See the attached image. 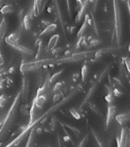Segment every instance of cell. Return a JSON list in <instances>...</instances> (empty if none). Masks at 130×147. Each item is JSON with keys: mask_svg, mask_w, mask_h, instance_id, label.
I'll return each instance as SVG.
<instances>
[{"mask_svg": "<svg viewBox=\"0 0 130 147\" xmlns=\"http://www.w3.org/2000/svg\"><path fill=\"white\" fill-rule=\"evenodd\" d=\"M99 43H100V41L98 39H93L91 40V42H90V44L92 45H94V46L99 45Z\"/></svg>", "mask_w": 130, "mask_h": 147, "instance_id": "28", "label": "cell"}, {"mask_svg": "<svg viewBox=\"0 0 130 147\" xmlns=\"http://www.w3.org/2000/svg\"><path fill=\"white\" fill-rule=\"evenodd\" d=\"M89 135H86L84 138H83L82 140L78 144L76 147H86L87 145L88 144V142H89Z\"/></svg>", "mask_w": 130, "mask_h": 147, "instance_id": "22", "label": "cell"}, {"mask_svg": "<svg viewBox=\"0 0 130 147\" xmlns=\"http://www.w3.org/2000/svg\"><path fill=\"white\" fill-rule=\"evenodd\" d=\"M105 89L106 94H113L114 88H113V86L111 85H105Z\"/></svg>", "mask_w": 130, "mask_h": 147, "instance_id": "27", "label": "cell"}, {"mask_svg": "<svg viewBox=\"0 0 130 147\" xmlns=\"http://www.w3.org/2000/svg\"><path fill=\"white\" fill-rule=\"evenodd\" d=\"M5 40L8 44L12 47L13 45L20 44L21 35L18 33H13L6 38Z\"/></svg>", "mask_w": 130, "mask_h": 147, "instance_id": "6", "label": "cell"}, {"mask_svg": "<svg viewBox=\"0 0 130 147\" xmlns=\"http://www.w3.org/2000/svg\"><path fill=\"white\" fill-rule=\"evenodd\" d=\"M63 96V93L62 92H61V93H55L54 97H53V100L54 102H58L59 100H61Z\"/></svg>", "mask_w": 130, "mask_h": 147, "instance_id": "25", "label": "cell"}, {"mask_svg": "<svg viewBox=\"0 0 130 147\" xmlns=\"http://www.w3.org/2000/svg\"><path fill=\"white\" fill-rule=\"evenodd\" d=\"M115 120L122 126H125L129 121V113H121L116 115L115 117Z\"/></svg>", "mask_w": 130, "mask_h": 147, "instance_id": "9", "label": "cell"}, {"mask_svg": "<svg viewBox=\"0 0 130 147\" xmlns=\"http://www.w3.org/2000/svg\"><path fill=\"white\" fill-rule=\"evenodd\" d=\"M116 114H117V108L114 105H109L108 108L107 115H106V127H108L112 123V121L115 118Z\"/></svg>", "mask_w": 130, "mask_h": 147, "instance_id": "3", "label": "cell"}, {"mask_svg": "<svg viewBox=\"0 0 130 147\" xmlns=\"http://www.w3.org/2000/svg\"><path fill=\"white\" fill-rule=\"evenodd\" d=\"M60 40V36L58 34H54L50 38L48 44V49L49 50H54L56 47Z\"/></svg>", "mask_w": 130, "mask_h": 147, "instance_id": "10", "label": "cell"}, {"mask_svg": "<svg viewBox=\"0 0 130 147\" xmlns=\"http://www.w3.org/2000/svg\"><path fill=\"white\" fill-rule=\"evenodd\" d=\"M115 98L114 97L113 94H106V95L105 97V99L106 102H107L108 104H109L110 105H113V104L114 102Z\"/></svg>", "mask_w": 130, "mask_h": 147, "instance_id": "23", "label": "cell"}, {"mask_svg": "<svg viewBox=\"0 0 130 147\" xmlns=\"http://www.w3.org/2000/svg\"><path fill=\"white\" fill-rule=\"evenodd\" d=\"M114 12H115V23L116 30V38L119 43L122 38V19L121 16V11L120 10L119 1H114Z\"/></svg>", "mask_w": 130, "mask_h": 147, "instance_id": "1", "label": "cell"}, {"mask_svg": "<svg viewBox=\"0 0 130 147\" xmlns=\"http://www.w3.org/2000/svg\"><path fill=\"white\" fill-rule=\"evenodd\" d=\"M80 77V74H78V73L76 74H74V75H73V79L74 80H75V81H77V80L79 79L78 78Z\"/></svg>", "mask_w": 130, "mask_h": 147, "instance_id": "29", "label": "cell"}, {"mask_svg": "<svg viewBox=\"0 0 130 147\" xmlns=\"http://www.w3.org/2000/svg\"><path fill=\"white\" fill-rule=\"evenodd\" d=\"M90 70L89 68L87 65L83 66L82 69H81V78L83 82H85L87 79L88 77L89 76Z\"/></svg>", "mask_w": 130, "mask_h": 147, "instance_id": "17", "label": "cell"}, {"mask_svg": "<svg viewBox=\"0 0 130 147\" xmlns=\"http://www.w3.org/2000/svg\"><path fill=\"white\" fill-rule=\"evenodd\" d=\"M8 31V22L6 18L3 19L0 23V45H1L4 40L6 39V36Z\"/></svg>", "mask_w": 130, "mask_h": 147, "instance_id": "4", "label": "cell"}, {"mask_svg": "<svg viewBox=\"0 0 130 147\" xmlns=\"http://www.w3.org/2000/svg\"><path fill=\"white\" fill-rule=\"evenodd\" d=\"M65 126H66L68 129H69L70 130L72 131L73 133V134L75 135L76 137H77V138L80 137L81 132H80V130L78 129L76 127L73 126V125H68V124H65Z\"/></svg>", "mask_w": 130, "mask_h": 147, "instance_id": "19", "label": "cell"}, {"mask_svg": "<svg viewBox=\"0 0 130 147\" xmlns=\"http://www.w3.org/2000/svg\"><path fill=\"white\" fill-rule=\"evenodd\" d=\"M4 4H5V1H0V10H1V9L2 8V7L4 5Z\"/></svg>", "mask_w": 130, "mask_h": 147, "instance_id": "31", "label": "cell"}, {"mask_svg": "<svg viewBox=\"0 0 130 147\" xmlns=\"http://www.w3.org/2000/svg\"><path fill=\"white\" fill-rule=\"evenodd\" d=\"M11 97L6 94H3L0 96V108L3 109L6 107L9 103L11 102Z\"/></svg>", "mask_w": 130, "mask_h": 147, "instance_id": "11", "label": "cell"}, {"mask_svg": "<svg viewBox=\"0 0 130 147\" xmlns=\"http://www.w3.org/2000/svg\"><path fill=\"white\" fill-rule=\"evenodd\" d=\"M57 29L56 24H50L48 26H46L45 28L41 32L40 36H47L50 34L53 33Z\"/></svg>", "mask_w": 130, "mask_h": 147, "instance_id": "12", "label": "cell"}, {"mask_svg": "<svg viewBox=\"0 0 130 147\" xmlns=\"http://www.w3.org/2000/svg\"><path fill=\"white\" fill-rule=\"evenodd\" d=\"M70 113L72 117L76 119H80L81 118V115L75 108H71L70 109Z\"/></svg>", "mask_w": 130, "mask_h": 147, "instance_id": "21", "label": "cell"}, {"mask_svg": "<svg viewBox=\"0 0 130 147\" xmlns=\"http://www.w3.org/2000/svg\"><path fill=\"white\" fill-rule=\"evenodd\" d=\"M87 26H88L87 21V19L86 18V20H85L84 22L83 23V24H82V26L81 27L80 30H79L78 33V36L79 37H80V38H81V37H82V36L84 35V34L85 33V32H86V30H87Z\"/></svg>", "mask_w": 130, "mask_h": 147, "instance_id": "20", "label": "cell"}, {"mask_svg": "<svg viewBox=\"0 0 130 147\" xmlns=\"http://www.w3.org/2000/svg\"><path fill=\"white\" fill-rule=\"evenodd\" d=\"M89 107L92 111L93 112H94L95 114H96L98 116H100V117L103 116V114H102L101 110L94 103H92V102L89 103Z\"/></svg>", "mask_w": 130, "mask_h": 147, "instance_id": "18", "label": "cell"}, {"mask_svg": "<svg viewBox=\"0 0 130 147\" xmlns=\"http://www.w3.org/2000/svg\"><path fill=\"white\" fill-rule=\"evenodd\" d=\"M92 134L94 136V139L96 142L97 144L99 146V147H106V145L105 144V142L101 139V138L99 136L98 133L95 131L94 129H92Z\"/></svg>", "mask_w": 130, "mask_h": 147, "instance_id": "14", "label": "cell"}, {"mask_svg": "<svg viewBox=\"0 0 130 147\" xmlns=\"http://www.w3.org/2000/svg\"><path fill=\"white\" fill-rule=\"evenodd\" d=\"M65 89V83L63 82H56L54 85L53 91L55 93H61L62 90Z\"/></svg>", "mask_w": 130, "mask_h": 147, "instance_id": "16", "label": "cell"}, {"mask_svg": "<svg viewBox=\"0 0 130 147\" xmlns=\"http://www.w3.org/2000/svg\"><path fill=\"white\" fill-rule=\"evenodd\" d=\"M46 1H35L34 3V7H33V13L34 17H39L42 13L43 12Z\"/></svg>", "mask_w": 130, "mask_h": 147, "instance_id": "5", "label": "cell"}, {"mask_svg": "<svg viewBox=\"0 0 130 147\" xmlns=\"http://www.w3.org/2000/svg\"><path fill=\"white\" fill-rule=\"evenodd\" d=\"M33 102H34L36 106L38 109H44L48 102V97L45 95H40L36 96Z\"/></svg>", "mask_w": 130, "mask_h": 147, "instance_id": "8", "label": "cell"}, {"mask_svg": "<svg viewBox=\"0 0 130 147\" xmlns=\"http://www.w3.org/2000/svg\"><path fill=\"white\" fill-rule=\"evenodd\" d=\"M15 8L13 4H5L4 5L0 10V13L2 15H6L8 13H12L15 11Z\"/></svg>", "mask_w": 130, "mask_h": 147, "instance_id": "13", "label": "cell"}, {"mask_svg": "<svg viewBox=\"0 0 130 147\" xmlns=\"http://www.w3.org/2000/svg\"><path fill=\"white\" fill-rule=\"evenodd\" d=\"M63 70H61L57 72H56L55 74L50 77L49 79V82L52 85V84H56V83L58 82V80L59 79V78L61 77V76H62V73H63Z\"/></svg>", "mask_w": 130, "mask_h": 147, "instance_id": "15", "label": "cell"}, {"mask_svg": "<svg viewBox=\"0 0 130 147\" xmlns=\"http://www.w3.org/2000/svg\"><path fill=\"white\" fill-rule=\"evenodd\" d=\"M31 90V82L28 77H25L23 79L22 89L20 94L21 102L23 104H26L29 100V94Z\"/></svg>", "mask_w": 130, "mask_h": 147, "instance_id": "2", "label": "cell"}, {"mask_svg": "<svg viewBox=\"0 0 130 147\" xmlns=\"http://www.w3.org/2000/svg\"><path fill=\"white\" fill-rule=\"evenodd\" d=\"M113 94L115 98H120L123 95L124 93L122 90L119 88H114Z\"/></svg>", "mask_w": 130, "mask_h": 147, "instance_id": "24", "label": "cell"}, {"mask_svg": "<svg viewBox=\"0 0 130 147\" xmlns=\"http://www.w3.org/2000/svg\"><path fill=\"white\" fill-rule=\"evenodd\" d=\"M125 64H126V65H127V69H128V71H129V59H128V58H126V59H125Z\"/></svg>", "mask_w": 130, "mask_h": 147, "instance_id": "30", "label": "cell"}, {"mask_svg": "<svg viewBox=\"0 0 130 147\" xmlns=\"http://www.w3.org/2000/svg\"><path fill=\"white\" fill-rule=\"evenodd\" d=\"M67 12L68 15L72 17L73 16V6H72V3L70 1H67Z\"/></svg>", "mask_w": 130, "mask_h": 147, "instance_id": "26", "label": "cell"}, {"mask_svg": "<svg viewBox=\"0 0 130 147\" xmlns=\"http://www.w3.org/2000/svg\"><path fill=\"white\" fill-rule=\"evenodd\" d=\"M34 18V15L32 11L29 12V13H27V15L25 16V17L23 18V24L24 25L26 30H29L32 28V26H33Z\"/></svg>", "mask_w": 130, "mask_h": 147, "instance_id": "7", "label": "cell"}]
</instances>
